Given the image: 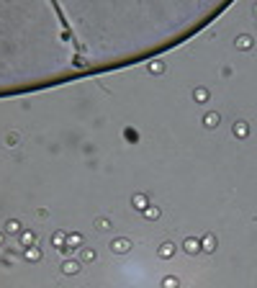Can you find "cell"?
<instances>
[{"mask_svg":"<svg viewBox=\"0 0 257 288\" xmlns=\"http://www.w3.org/2000/svg\"><path fill=\"white\" fill-rule=\"evenodd\" d=\"M64 273H77V265H72V262H67V265H64Z\"/></svg>","mask_w":257,"mask_h":288,"instance_id":"obj_1","label":"cell"},{"mask_svg":"<svg viewBox=\"0 0 257 288\" xmlns=\"http://www.w3.org/2000/svg\"><path fill=\"white\" fill-rule=\"evenodd\" d=\"M162 255H165V257H167V255H172V244H165V247H162Z\"/></svg>","mask_w":257,"mask_h":288,"instance_id":"obj_2","label":"cell"}]
</instances>
